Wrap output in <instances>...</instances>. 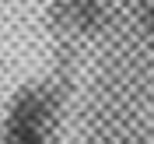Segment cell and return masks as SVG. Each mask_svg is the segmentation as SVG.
<instances>
[{
	"label": "cell",
	"mask_w": 154,
	"mask_h": 144,
	"mask_svg": "<svg viewBox=\"0 0 154 144\" xmlns=\"http://www.w3.org/2000/svg\"><path fill=\"white\" fill-rule=\"evenodd\" d=\"M7 144H49L46 141V106L35 95L18 98L7 120Z\"/></svg>",
	"instance_id": "obj_1"
},
{
	"label": "cell",
	"mask_w": 154,
	"mask_h": 144,
	"mask_svg": "<svg viewBox=\"0 0 154 144\" xmlns=\"http://www.w3.org/2000/svg\"><path fill=\"white\" fill-rule=\"evenodd\" d=\"M63 7H67L70 21L84 32L102 25V0H63Z\"/></svg>",
	"instance_id": "obj_2"
},
{
	"label": "cell",
	"mask_w": 154,
	"mask_h": 144,
	"mask_svg": "<svg viewBox=\"0 0 154 144\" xmlns=\"http://www.w3.org/2000/svg\"><path fill=\"white\" fill-rule=\"evenodd\" d=\"M140 25H144V35L151 39V46H154V0L144 4V11H140Z\"/></svg>",
	"instance_id": "obj_3"
}]
</instances>
